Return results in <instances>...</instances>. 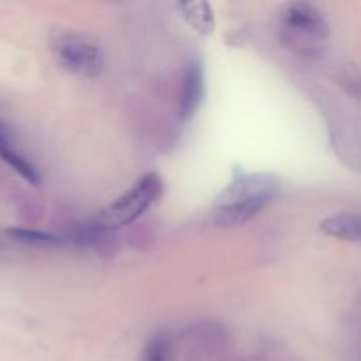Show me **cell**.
I'll return each instance as SVG.
<instances>
[{"label":"cell","mask_w":361,"mask_h":361,"mask_svg":"<svg viewBox=\"0 0 361 361\" xmlns=\"http://www.w3.org/2000/svg\"><path fill=\"white\" fill-rule=\"evenodd\" d=\"M279 182L270 173L235 169L231 183L214 204V222L221 228H238L256 219L277 192Z\"/></svg>","instance_id":"cell-1"},{"label":"cell","mask_w":361,"mask_h":361,"mask_svg":"<svg viewBox=\"0 0 361 361\" xmlns=\"http://www.w3.org/2000/svg\"><path fill=\"white\" fill-rule=\"evenodd\" d=\"M277 32L282 44L303 59H317L328 48L330 25L316 6L289 2L279 9Z\"/></svg>","instance_id":"cell-2"},{"label":"cell","mask_w":361,"mask_h":361,"mask_svg":"<svg viewBox=\"0 0 361 361\" xmlns=\"http://www.w3.org/2000/svg\"><path fill=\"white\" fill-rule=\"evenodd\" d=\"M164 182L157 173H148L137 180L126 194L102 208L90 222V228L95 231H113L123 228L140 219L162 194Z\"/></svg>","instance_id":"cell-3"},{"label":"cell","mask_w":361,"mask_h":361,"mask_svg":"<svg viewBox=\"0 0 361 361\" xmlns=\"http://www.w3.org/2000/svg\"><path fill=\"white\" fill-rule=\"evenodd\" d=\"M53 51L60 66L76 76L95 78L104 66L101 48L87 35L63 32L53 41Z\"/></svg>","instance_id":"cell-4"},{"label":"cell","mask_w":361,"mask_h":361,"mask_svg":"<svg viewBox=\"0 0 361 361\" xmlns=\"http://www.w3.org/2000/svg\"><path fill=\"white\" fill-rule=\"evenodd\" d=\"M204 99V67L201 59L194 56L189 60L180 81L178 113L183 122L192 118Z\"/></svg>","instance_id":"cell-5"},{"label":"cell","mask_w":361,"mask_h":361,"mask_svg":"<svg viewBox=\"0 0 361 361\" xmlns=\"http://www.w3.org/2000/svg\"><path fill=\"white\" fill-rule=\"evenodd\" d=\"M0 159H2L7 166H11L21 178L27 180L30 185H41L39 169L35 168L34 162H32L27 155L21 154V152L18 150L16 145L13 143V136L2 137V140H0Z\"/></svg>","instance_id":"cell-6"},{"label":"cell","mask_w":361,"mask_h":361,"mask_svg":"<svg viewBox=\"0 0 361 361\" xmlns=\"http://www.w3.org/2000/svg\"><path fill=\"white\" fill-rule=\"evenodd\" d=\"M321 231L331 238H338L342 242L358 243L361 236V222L356 214H337L330 215L319 224Z\"/></svg>","instance_id":"cell-7"},{"label":"cell","mask_w":361,"mask_h":361,"mask_svg":"<svg viewBox=\"0 0 361 361\" xmlns=\"http://www.w3.org/2000/svg\"><path fill=\"white\" fill-rule=\"evenodd\" d=\"M176 9H180L189 27L200 32L201 35H210L214 32L215 16L208 2H182L176 6Z\"/></svg>","instance_id":"cell-8"},{"label":"cell","mask_w":361,"mask_h":361,"mask_svg":"<svg viewBox=\"0 0 361 361\" xmlns=\"http://www.w3.org/2000/svg\"><path fill=\"white\" fill-rule=\"evenodd\" d=\"M141 361H175L173 341L168 331H159L147 342Z\"/></svg>","instance_id":"cell-9"},{"label":"cell","mask_w":361,"mask_h":361,"mask_svg":"<svg viewBox=\"0 0 361 361\" xmlns=\"http://www.w3.org/2000/svg\"><path fill=\"white\" fill-rule=\"evenodd\" d=\"M7 236H11L13 240L21 243H27V245H37V247H59L66 245V240L59 238L55 235H48V233L42 231H34V229H23V228H14L7 229Z\"/></svg>","instance_id":"cell-10"},{"label":"cell","mask_w":361,"mask_h":361,"mask_svg":"<svg viewBox=\"0 0 361 361\" xmlns=\"http://www.w3.org/2000/svg\"><path fill=\"white\" fill-rule=\"evenodd\" d=\"M9 136H11V129L2 122V120H0V140H2V137H9Z\"/></svg>","instance_id":"cell-11"},{"label":"cell","mask_w":361,"mask_h":361,"mask_svg":"<svg viewBox=\"0 0 361 361\" xmlns=\"http://www.w3.org/2000/svg\"><path fill=\"white\" fill-rule=\"evenodd\" d=\"M0 249H2V242H0Z\"/></svg>","instance_id":"cell-12"}]
</instances>
